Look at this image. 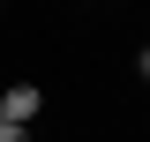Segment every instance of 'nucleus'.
I'll return each instance as SVG.
<instances>
[{
    "instance_id": "f257e3e1",
    "label": "nucleus",
    "mask_w": 150,
    "mask_h": 142,
    "mask_svg": "<svg viewBox=\"0 0 150 142\" xmlns=\"http://www.w3.org/2000/svg\"><path fill=\"white\" fill-rule=\"evenodd\" d=\"M0 112L38 127V112H45V82H0Z\"/></svg>"
},
{
    "instance_id": "f03ea898",
    "label": "nucleus",
    "mask_w": 150,
    "mask_h": 142,
    "mask_svg": "<svg viewBox=\"0 0 150 142\" xmlns=\"http://www.w3.org/2000/svg\"><path fill=\"white\" fill-rule=\"evenodd\" d=\"M0 142H38V135H30V120H8L0 112Z\"/></svg>"
},
{
    "instance_id": "7ed1b4c3",
    "label": "nucleus",
    "mask_w": 150,
    "mask_h": 142,
    "mask_svg": "<svg viewBox=\"0 0 150 142\" xmlns=\"http://www.w3.org/2000/svg\"><path fill=\"white\" fill-rule=\"evenodd\" d=\"M135 75H143V90H150V45H143V53H135Z\"/></svg>"
},
{
    "instance_id": "20e7f679",
    "label": "nucleus",
    "mask_w": 150,
    "mask_h": 142,
    "mask_svg": "<svg viewBox=\"0 0 150 142\" xmlns=\"http://www.w3.org/2000/svg\"><path fill=\"white\" fill-rule=\"evenodd\" d=\"M83 8H98V0H83Z\"/></svg>"
}]
</instances>
